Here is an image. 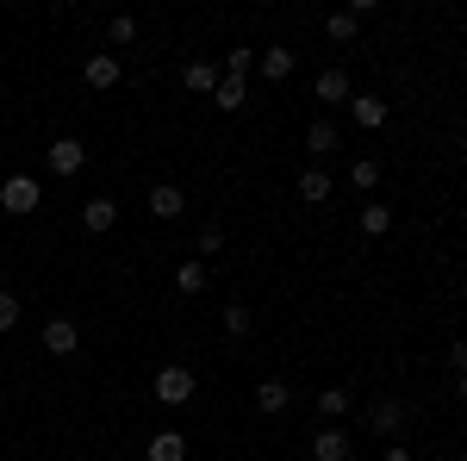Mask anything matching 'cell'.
<instances>
[{
	"mask_svg": "<svg viewBox=\"0 0 467 461\" xmlns=\"http://www.w3.org/2000/svg\"><path fill=\"white\" fill-rule=\"evenodd\" d=\"M337 125H330V119H318V125H312V131H306V150H312V156H330V150H337Z\"/></svg>",
	"mask_w": 467,
	"mask_h": 461,
	"instance_id": "17",
	"label": "cell"
},
{
	"mask_svg": "<svg viewBox=\"0 0 467 461\" xmlns=\"http://www.w3.org/2000/svg\"><path fill=\"white\" fill-rule=\"evenodd\" d=\"M380 461H411V449H399V443H393V449H387Z\"/></svg>",
	"mask_w": 467,
	"mask_h": 461,
	"instance_id": "28",
	"label": "cell"
},
{
	"mask_svg": "<svg viewBox=\"0 0 467 461\" xmlns=\"http://www.w3.org/2000/svg\"><path fill=\"white\" fill-rule=\"evenodd\" d=\"M318 100H324V107L356 100V94H349V75H343V69H324V75H318Z\"/></svg>",
	"mask_w": 467,
	"mask_h": 461,
	"instance_id": "12",
	"label": "cell"
},
{
	"mask_svg": "<svg viewBox=\"0 0 467 461\" xmlns=\"http://www.w3.org/2000/svg\"><path fill=\"white\" fill-rule=\"evenodd\" d=\"M193 387H200L193 368H162V374H156V399H162V405H187Z\"/></svg>",
	"mask_w": 467,
	"mask_h": 461,
	"instance_id": "2",
	"label": "cell"
},
{
	"mask_svg": "<svg viewBox=\"0 0 467 461\" xmlns=\"http://www.w3.org/2000/svg\"><path fill=\"white\" fill-rule=\"evenodd\" d=\"M287 405H293L287 381H262V387H255V412H268V418H281Z\"/></svg>",
	"mask_w": 467,
	"mask_h": 461,
	"instance_id": "8",
	"label": "cell"
},
{
	"mask_svg": "<svg viewBox=\"0 0 467 461\" xmlns=\"http://www.w3.org/2000/svg\"><path fill=\"white\" fill-rule=\"evenodd\" d=\"M88 88H100V94H107V88H119V57H107V50H100V57H88Z\"/></svg>",
	"mask_w": 467,
	"mask_h": 461,
	"instance_id": "9",
	"label": "cell"
},
{
	"mask_svg": "<svg viewBox=\"0 0 467 461\" xmlns=\"http://www.w3.org/2000/svg\"><path fill=\"white\" fill-rule=\"evenodd\" d=\"M356 26H361V13H356V6H349V13H330V19H324V32L337 37V44H349V37H356Z\"/></svg>",
	"mask_w": 467,
	"mask_h": 461,
	"instance_id": "20",
	"label": "cell"
},
{
	"mask_svg": "<svg viewBox=\"0 0 467 461\" xmlns=\"http://www.w3.org/2000/svg\"><path fill=\"white\" fill-rule=\"evenodd\" d=\"M81 162H88V150H81L75 138H57V143H50V175L69 181V175H81Z\"/></svg>",
	"mask_w": 467,
	"mask_h": 461,
	"instance_id": "3",
	"label": "cell"
},
{
	"mask_svg": "<svg viewBox=\"0 0 467 461\" xmlns=\"http://www.w3.org/2000/svg\"><path fill=\"white\" fill-rule=\"evenodd\" d=\"M449 374H467V343H449Z\"/></svg>",
	"mask_w": 467,
	"mask_h": 461,
	"instance_id": "27",
	"label": "cell"
},
{
	"mask_svg": "<svg viewBox=\"0 0 467 461\" xmlns=\"http://www.w3.org/2000/svg\"><path fill=\"white\" fill-rule=\"evenodd\" d=\"M462 156H467V143H462Z\"/></svg>",
	"mask_w": 467,
	"mask_h": 461,
	"instance_id": "30",
	"label": "cell"
},
{
	"mask_svg": "<svg viewBox=\"0 0 467 461\" xmlns=\"http://www.w3.org/2000/svg\"><path fill=\"white\" fill-rule=\"evenodd\" d=\"M107 37H112V44H131V37H138V19H131V13H119V19L107 26Z\"/></svg>",
	"mask_w": 467,
	"mask_h": 461,
	"instance_id": "25",
	"label": "cell"
},
{
	"mask_svg": "<svg viewBox=\"0 0 467 461\" xmlns=\"http://www.w3.org/2000/svg\"><path fill=\"white\" fill-rule=\"evenodd\" d=\"M75 343H81V330H75L69 319H50V324H44V350H50V355H75Z\"/></svg>",
	"mask_w": 467,
	"mask_h": 461,
	"instance_id": "6",
	"label": "cell"
},
{
	"mask_svg": "<svg viewBox=\"0 0 467 461\" xmlns=\"http://www.w3.org/2000/svg\"><path fill=\"white\" fill-rule=\"evenodd\" d=\"M312 461H349V436H343L337 424H324L318 443H312Z\"/></svg>",
	"mask_w": 467,
	"mask_h": 461,
	"instance_id": "7",
	"label": "cell"
},
{
	"mask_svg": "<svg viewBox=\"0 0 467 461\" xmlns=\"http://www.w3.org/2000/svg\"><path fill=\"white\" fill-rule=\"evenodd\" d=\"M262 75H268V81H287L293 75V50L287 44H268V50H262Z\"/></svg>",
	"mask_w": 467,
	"mask_h": 461,
	"instance_id": "14",
	"label": "cell"
},
{
	"mask_svg": "<svg viewBox=\"0 0 467 461\" xmlns=\"http://www.w3.org/2000/svg\"><path fill=\"white\" fill-rule=\"evenodd\" d=\"M13 324H19V299L0 287V330H13Z\"/></svg>",
	"mask_w": 467,
	"mask_h": 461,
	"instance_id": "26",
	"label": "cell"
},
{
	"mask_svg": "<svg viewBox=\"0 0 467 461\" xmlns=\"http://www.w3.org/2000/svg\"><path fill=\"white\" fill-rule=\"evenodd\" d=\"M213 107L218 112H244V107H250V94H244V81H237V75H224V81H218Z\"/></svg>",
	"mask_w": 467,
	"mask_h": 461,
	"instance_id": "13",
	"label": "cell"
},
{
	"mask_svg": "<svg viewBox=\"0 0 467 461\" xmlns=\"http://www.w3.org/2000/svg\"><path fill=\"white\" fill-rule=\"evenodd\" d=\"M150 213L156 218H181L187 213V194H181L175 181H156V187H150Z\"/></svg>",
	"mask_w": 467,
	"mask_h": 461,
	"instance_id": "4",
	"label": "cell"
},
{
	"mask_svg": "<svg viewBox=\"0 0 467 461\" xmlns=\"http://www.w3.org/2000/svg\"><path fill=\"white\" fill-rule=\"evenodd\" d=\"M150 461H187V436L181 430H156L150 436Z\"/></svg>",
	"mask_w": 467,
	"mask_h": 461,
	"instance_id": "11",
	"label": "cell"
},
{
	"mask_svg": "<svg viewBox=\"0 0 467 461\" xmlns=\"http://www.w3.org/2000/svg\"><path fill=\"white\" fill-rule=\"evenodd\" d=\"M343 412H349V393H343V387H324L318 393V418H324V424H337Z\"/></svg>",
	"mask_w": 467,
	"mask_h": 461,
	"instance_id": "18",
	"label": "cell"
},
{
	"mask_svg": "<svg viewBox=\"0 0 467 461\" xmlns=\"http://www.w3.org/2000/svg\"><path fill=\"white\" fill-rule=\"evenodd\" d=\"M349 112H356L361 131H380V125H387V100H374V94H356V100H349Z\"/></svg>",
	"mask_w": 467,
	"mask_h": 461,
	"instance_id": "10",
	"label": "cell"
},
{
	"mask_svg": "<svg viewBox=\"0 0 467 461\" xmlns=\"http://www.w3.org/2000/svg\"><path fill=\"white\" fill-rule=\"evenodd\" d=\"M368 424L380 430V436H393V430L405 424V399H374V405H368Z\"/></svg>",
	"mask_w": 467,
	"mask_h": 461,
	"instance_id": "5",
	"label": "cell"
},
{
	"mask_svg": "<svg viewBox=\"0 0 467 461\" xmlns=\"http://www.w3.org/2000/svg\"><path fill=\"white\" fill-rule=\"evenodd\" d=\"M387 225H393V206H380V200H374V206H361V231H368V237H380Z\"/></svg>",
	"mask_w": 467,
	"mask_h": 461,
	"instance_id": "22",
	"label": "cell"
},
{
	"mask_svg": "<svg viewBox=\"0 0 467 461\" xmlns=\"http://www.w3.org/2000/svg\"><path fill=\"white\" fill-rule=\"evenodd\" d=\"M224 330H231V337H244V330H250V306H244V299H231V306H224Z\"/></svg>",
	"mask_w": 467,
	"mask_h": 461,
	"instance_id": "24",
	"label": "cell"
},
{
	"mask_svg": "<svg viewBox=\"0 0 467 461\" xmlns=\"http://www.w3.org/2000/svg\"><path fill=\"white\" fill-rule=\"evenodd\" d=\"M181 81H187L193 94H218V81H224V75H218L213 63H187V69H181Z\"/></svg>",
	"mask_w": 467,
	"mask_h": 461,
	"instance_id": "15",
	"label": "cell"
},
{
	"mask_svg": "<svg viewBox=\"0 0 467 461\" xmlns=\"http://www.w3.org/2000/svg\"><path fill=\"white\" fill-rule=\"evenodd\" d=\"M175 287H181V293H200V287H206V262H181Z\"/></svg>",
	"mask_w": 467,
	"mask_h": 461,
	"instance_id": "23",
	"label": "cell"
},
{
	"mask_svg": "<svg viewBox=\"0 0 467 461\" xmlns=\"http://www.w3.org/2000/svg\"><path fill=\"white\" fill-rule=\"evenodd\" d=\"M299 200H312V206L330 200V175H324V169H306V175H299Z\"/></svg>",
	"mask_w": 467,
	"mask_h": 461,
	"instance_id": "19",
	"label": "cell"
},
{
	"mask_svg": "<svg viewBox=\"0 0 467 461\" xmlns=\"http://www.w3.org/2000/svg\"><path fill=\"white\" fill-rule=\"evenodd\" d=\"M455 387H462V393H467V374H455Z\"/></svg>",
	"mask_w": 467,
	"mask_h": 461,
	"instance_id": "29",
	"label": "cell"
},
{
	"mask_svg": "<svg viewBox=\"0 0 467 461\" xmlns=\"http://www.w3.org/2000/svg\"><path fill=\"white\" fill-rule=\"evenodd\" d=\"M81 225H88V231H112V225H119V206H112V200H88V206H81Z\"/></svg>",
	"mask_w": 467,
	"mask_h": 461,
	"instance_id": "16",
	"label": "cell"
},
{
	"mask_svg": "<svg viewBox=\"0 0 467 461\" xmlns=\"http://www.w3.org/2000/svg\"><path fill=\"white\" fill-rule=\"evenodd\" d=\"M37 200H44V187H37L32 175H13V181H0V206H6L13 218L37 213Z\"/></svg>",
	"mask_w": 467,
	"mask_h": 461,
	"instance_id": "1",
	"label": "cell"
},
{
	"mask_svg": "<svg viewBox=\"0 0 467 461\" xmlns=\"http://www.w3.org/2000/svg\"><path fill=\"white\" fill-rule=\"evenodd\" d=\"M374 181H380V162H374V156H356V162H349V187H361V194H368Z\"/></svg>",
	"mask_w": 467,
	"mask_h": 461,
	"instance_id": "21",
	"label": "cell"
}]
</instances>
